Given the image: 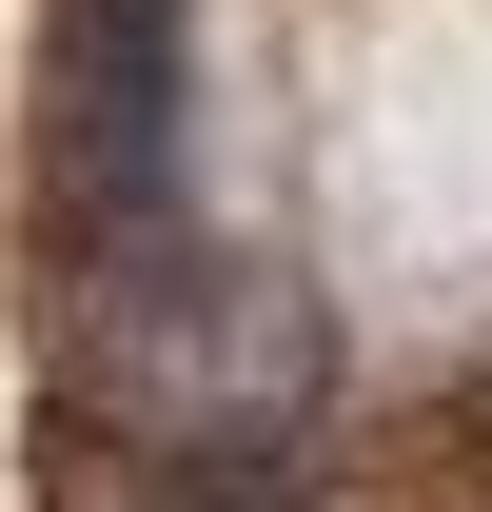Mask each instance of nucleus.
Returning a JSON list of instances; mask_svg holds the SVG:
<instances>
[{"label":"nucleus","mask_w":492,"mask_h":512,"mask_svg":"<svg viewBox=\"0 0 492 512\" xmlns=\"http://www.w3.org/2000/svg\"><path fill=\"white\" fill-rule=\"evenodd\" d=\"M158 512H296V453L276 434H178L158 453Z\"/></svg>","instance_id":"f257e3e1"}]
</instances>
